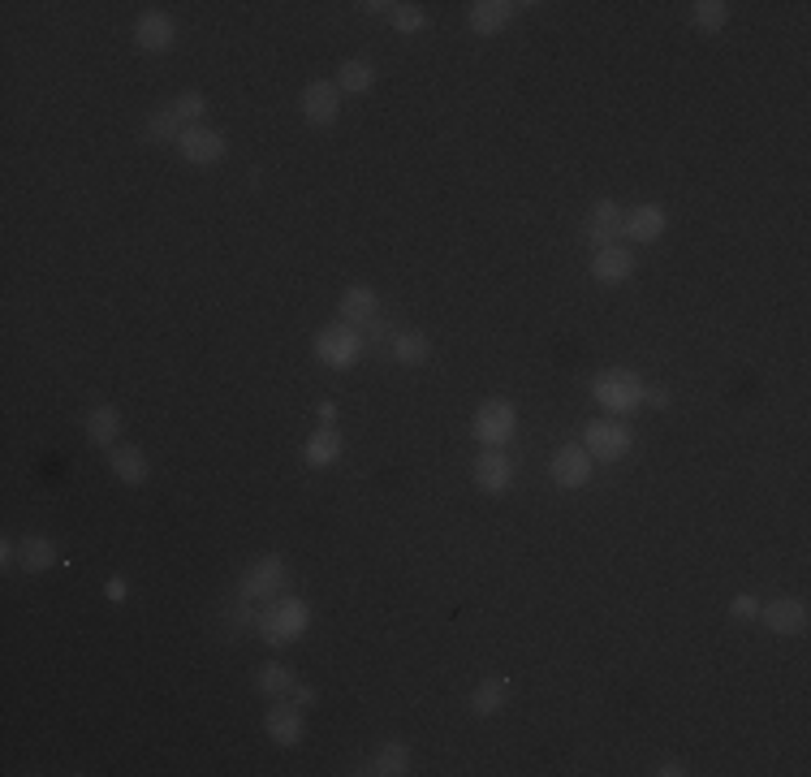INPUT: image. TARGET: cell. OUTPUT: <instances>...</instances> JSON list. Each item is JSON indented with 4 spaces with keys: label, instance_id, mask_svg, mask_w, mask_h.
Here are the masks:
<instances>
[{
    "label": "cell",
    "instance_id": "83f0119b",
    "mask_svg": "<svg viewBox=\"0 0 811 777\" xmlns=\"http://www.w3.org/2000/svg\"><path fill=\"white\" fill-rule=\"evenodd\" d=\"M371 83H376V70H371L367 61H346V65L337 70V87H341V91H350V95L371 91Z\"/></svg>",
    "mask_w": 811,
    "mask_h": 777
},
{
    "label": "cell",
    "instance_id": "7402d4cb",
    "mask_svg": "<svg viewBox=\"0 0 811 777\" xmlns=\"http://www.w3.org/2000/svg\"><path fill=\"white\" fill-rule=\"evenodd\" d=\"M505 700H510V683L505 678H484L475 691H471V713L475 717H492V713H501Z\"/></svg>",
    "mask_w": 811,
    "mask_h": 777
},
{
    "label": "cell",
    "instance_id": "7a4b0ae2",
    "mask_svg": "<svg viewBox=\"0 0 811 777\" xmlns=\"http://www.w3.org/2000/svg\"><path fill=\"white\" fill-rule=\"evenodd\" d=\"M643 380L626 367H613V372H600L596 376V402H604L613 415H630L635 406H643Z\"/></svg>",
    "mask_w": 811,
    "mask_h": 777
},
{
    "label": "cell",
    "instance_id": "30bf717a",
    "mask_svg": "<svg viewBox=\"0 0 811 777\" xmlns=\"http://www.w3.org/2000/svg\"><path fill=\"white\" fill-rule=\"evenodd\" d=\"M264 730H268V739H272V743H281V747H298V743H302V734H307V726H302V704H290V700L281 695V700L268 708Z\"/></svg>",
    "mask_w": 811,
    "mask_h": 777
},
{
    "label": "cell",
    "instance_id": "4dcf8cb0",
    "mask_svg": "<svg viewBox=\"0 0 811 777\" xmlns=\"http://www.w3.org/2000/svg\"><path fill=\"white\" fill-rule=\"evenodd\" d=\"M423 22H428V18H423V9H419V5H397V9H393V26H397L402 35L423 31Z\"/></svg>",
    "mask_w": 811,
    "mask_h": 777
},
{
    "label": "cell",
    "instance_id": "e0dca14e",
    "mask_svg": "<svg viewBox=\"0 0 811 777\" xmlns=\"http://www.w3.org/2000/svg\"><path fill=\"white\" fill-rule=\"evenodd\" d=\"M108 467H113L117 480H121V484H130V488L147 484V475H151L147 458H143V449H134V445H117L113 454H108Z\"/></svg>",
    "mask_w": 811,
    "mask_h": 777
},
{
    "label": "cell",
    "instance_id": "7c38bea8",
    "mask_svg": "<svg viewBox=\"0 0 811 777\" xmlns=\"http://www.w3.org/2000/svg\"><path fill=\"white\" fill-rule=\"evenodd\" d=\"M591 462L596 458H591L583 445H561L553 454V480L561 488H583L591 480Z\"/></svg>",
    "mask_w": 811,
    "mask_h": 777
},
{
    "label": "cell",
    "instance_id": "8992f818",
    "mask_svg": "<svg viewBox=\"0 0 811 777\" xmlns=\"http://www.w3.org/2000/svg\"><path fill=\"white\" fill-rule=\"evenodd\" d=\"M630 428L626 424H613V419H600V424H587V432H583V449L591 458H626L630 454Z\"/></svg>",
    "mask_w": 811,
    "mask_h": 777
},
{
    "label": "cell",
    "instance_id": "5bb4252c",
    "mask_svg": "<svg viewBox=\"0 0 811 777\" xmlns=\"http://www.w3.org/2000/svg\"><path fill=\"white\" fill-rule=\"evenodd\" d=\"M173 35H177V26H173L169 13H143V18L134 22V44L143 52H169Z\"/></svg>",
    "mask_w": 811,
    "mask_h": 777
},
{
    "label": "cell",
    "instance_id": "ac0fdd59",
    "mask_svg": "<svg viewBox=\"0 0 811 777\" xmlns=\"http://www.w3.org/2000/svg\"><path fill=\"white\" fill-rule=\"evenodd\" d=\"M665 234V208L661 203H643V208H635L626 216V238L635 242H656Z\"/></svg>",
    "mask_w": 811,
    "mask_h": 777
},
{
    "label": "cell",
    "instance_id": "603a6c76",
    "mask_svg": "<svg viewBox=\"0 0 811 777\" xmlns=\"http://www.w3.org/2000/svg\"><path fill=\"white\" fill-rule=\"evenodd\" d=\"M359 773H376V777H402L410 773V752H406V743H384L376 756H371V765L359 769Z\"/></svg>",
    "mask_w": 811,
    "mask_h": 777
},
{
    "label": "cell",
    "instance_id": "4fadbf2b",
    "mask_svg": "<svg viewBox=\"0 0 811 777\" xmlns=\"http://www.w3.org/2000/svg\"><path fill=\"white\" fill-rule=\"evenodd\" d=\"M475 484L484 488V493H505V488L514 484L510 454H501V449H484V454L475 458Z\"/></svg>",
    "mask_w": 811,
    "mask_h": 777
},
{
    "label": "cell",
    "instance_id": "836d02e7",
    "mask_svg": "<svg viewBox=\"0 0 811 777\" xmlns=\"http://www.w3.org/2000/svg\"><path fill=\"white\" fill-rule=\"evenodd\" d=\"M643 402H652V406H661V411H665V406H669V389H665V385L643 389Z\"/></svg>",
    "mask_w": 811,
    "mask_h": 777
},
{
    "label": "cell",
    "instance_id": "d4e9b609",
    "mask_svg": "<svg viewBox=\"0 0 811 777\" xmlns=\"http://www.w3.org/2000/svg\"><path fill=\"white\" fill-rule=\"evenodd\" d=\"M428 354H432V342H428V333H397L393 337V359L397 363H406V367H419V363H428Z\"/></svg>",
    "mask_w": 811,
    "mask_h": 777
},
{
    "label": "cell",
    "instance_id": "ffe728a7",
    "mask_svg": "<svg viewBox=\"0 0 811 777\" xmlns=\"http://www.w3.org/2000/svg\"><path fill=\"white\" fill-rule=\"evenodd\" d=\"M376 311H380V303L367 285H350V290L341 294V324H371Z\"/></svg>",
    "mask_w": 811,
    "mask_h": 777
},
{
    "label": "cell",
    "instance_id": "4316f807",
    "mask_svg": "<svg viewBox=\"0 0 811 777\" xmlns=\"http://www.w3.org/2000/svg\"><path fill=\"white\" fill-rule=\"evenodd\" d=\"M186 126L177 121V113H173V104L169 108H156V113L147 117V139L151 143H177V134H182Z\"/></svg>",
    "mask_w": 811,
    "mask_h": 777
},
{
    "label": "cell",
    "instance_id": "8fae6325",
    "mask_svg": "<svg viewBox=\"0 0 811 777\" xmlns=\"http://www.w3.org/2000/svg\"><path fill=\"white\" fill-rule=\"evenodd\" d=\"M760 618H764V626L773 635H803L807 631V605L799 601V596H781V601L764 605Z\"/></svg>",
    "mask_w": 811,
    "mask_h": 777
},
{
    "label": "cell",
    "instance_id": "3957f363",
    "mask_svg": "<svg viewBox=\"0 0 811 777\" xmlns=\"http://www.w3.org/2000/svg\"><path fill=\"white\" fill-rule=\"evenodd\" d=\"M315 354H320L324 367H354V359L363 354V342L354 333V324H328V329L315 337Z\"/></svg>",
    "mask_w": 811,
    "mask_h": 777
},
{
    "label": "cell",
    "instance_id": "d6986e66",
    "mask_svg": "<svg viewBox=\"0 0 811 777\" xmlns=\"http://www.w3.org/2000/svg\"><path fill=\"white\" fill-rule=\"evenodd\" d=\"M341 449H346L341 445V432L333 424H324V428H315L307 436V449H302V454H307L311 467H333V462L341 458Z\"/></svg>",
    "mask_w": 811,
    "mask_h": 777
},
{
    "label": "cell",
    "instance_id": "8d00e7d4",
    "mask_svg": "<svg viewBox=\"0 0 811 777\" xmlns=\"http://www.w3.org/2000/svg\"><path fill=\"white\" fill-rule=\"evenodd\" d=\"M359 9L376 13V18H380V13H389V18H393V9H397V5H389V0H367V5H359Z\"/></svg>",
    "mask_w": 811,
    "mask_h": 777
},
{
    "label": "cell",
    "instance_id": "74e56055",
    "mask_svg": "<svg viewBox=\"0 0 811 777\" xmlns=\"http://www.w3.org/2000/svg\"><path fill=\"white\" fill-rule=\"evenodd\" d=\"M320 419H324V424H333V419H337V402H320Z\"/></svg>",
    "mask_w": 811,
    "mask_h": 777
},
{
    "label": "cell",
    "instance_id": "2e32d148",
    "mask_svg": "<svg viewBox=\"0 0 811 777\" xmlns=\"http://www.w3.org/2000/svg\"><path fill=\"white\" fill-rule=\"evenodd\" d=\"M514 13H518V5H510V0H479V5H471V31L497 35L514 22Z\"/></svg>",
    "mask_w": 811,
    "mask_h": 777
},
{
    "label": "cell",
    "instance_id": "d590c367",
    "mask_svg": "<svg viewBox=\"0 0 811 777\" xmlns=\"http://www.w3.org/2000/svg\"><path fill=\"white\" fill-rule=\"evenodd\" d=\"M656 773H661V777H682V773H691V769H686L682 760H665V765L656 769Z\"/></svg>",
    "mask_w": 811,
    "mask_h": 777
},
{
    "label": "cell",
    "instance_id": "d6a6232c",
    "mask_svg": "<svg viewBox=\"0 0 811 777\" xmlns=\"http://www.w3.org/2000/svg\"><path fill=\"white\" fill-rule=\"evenodd\" d=\"M104 592H108V601H113V605H121V601H126V592H130V588H126V579H121V575H113V579H108V588H104Z\"/></svg>",
    "mask_w": 811,
    "mask_h": 777
},
{
    "label": "cell",
    "instance_id": "52a82bcc",
    "mask_svg": "<svg viewBox=\"0 0 811 777\" xmlns=\"http://www.w3.org/2000/svg\"><path fill=\"white\" fill-rule=\"evenodd\" d=\"M177 152L190 165H216V160H225V134L208 126H186L177 134Z\"/></svg>",
    "mask_w": 811,
    "mask_h": 777
},
{
    "label": "cell",
    "instance_id": "5b68a950",
    "mask_svg": "<svg viewBox=\"0 0 811 777\" xmlns=\"http://www.w3.org/2000/svg\"><path fill=\"white\" fill-rule=\"evenodd\" d=\"M626 234V212L617 208L613 199H600L596 208L587 212V221H583V238L591 242V247H617V238Z\"/></svg>",
    "mask_w": 811,
    "mask_h": 777
},
{
    "label": "cell",
    "instance_id": "44dd1931",
    "mask_svg": "<svg viewBox=\"0 0 811 777\" xmlns=\"http://www.w3.org/2000/svg\"><path fill=\"white\" fill-rule=\"evenodd\" d=\"M52 562H57V540H48V536H26V540L18 544V566L31 570V575L48 570Z\"/></svg>",
    "mask_w": 811,
    "mask_h": 777
},
{
    "label": "cell",
    "instance_id": "1f68e13d",
    "mask_svg": "<svg viewBox=\"0 0 811 777\" xmlns=\"http://www.w3.org/2000/svg\"><path fill=\"white\" fill-rule=\"evenodd\" d=\"M730 613H734V618H755V613H760V605H755V596H734Z\"/></svg>",
    "mask_w": 811,
    "mask_h": 777
},
{
    "label": "cell",
    "instance_id": "f1b7e54d",
    "mask_svg": "<svg viewBox=\"0 0 811 777\" xmlns=\"http://www.w3.org/2000/svg\"><path fill=\"white\" fill-rule=\"evenodd\" d=\"M173 113H177V121L182 126H203V113H208V100H203L199 91H182L173 100Z\"/></svg>",
    "mask_w": 811,
    "mask_h": 777
},
{
    "label": "cell",
    "instance_id": "f546056e",
    "mask_svg": "<svg viewBox=\"0 0 811 777\" xmlns=\"http://www.w3.org/2000/svg\"><path fill=\"white\" fill-rule=\"evenodd\" d=\"M725 18H730V5H725V0H699V5H695V26H699V31H721V26H725Z\"/></svg>",
    "mask_w": 811,
    "mask_h": 777
},
{
    "label": "cell",
    "instance_id": "ba28073f",
    "mask_svg": "<svg viewBox=\"0 0 811 777\" xmlns=\"http://www.w3.org/2000/svg\"><path fill=\"white\" fill-rule=\"evenodd\" d=\"M285 588V566L281 557H264V562H255L251 570L242 575L238 583V601H259V596H277Z\"/></svg>",
    "mask_w": 811,
    "mask_h": 777
},
{
    "label": "cell",
    "instance_id": "6da1fadb",
    "mask_svg": "<svg viewBox=\"0 0 811 777\" xmlns=\"http://www.w3.org/2000/svg\"><path fill=\"white\" fill-rule=\"evenodd\" d=\"M307 622H311L307 601H298V596H277V601L259 613V635H264L272 648H285V644H294V639H302Z\"/></svg>",
    "mask_w": 811,
    "mask_h": 777
},
{
    "label": "cell",
    "instance_id": "e575fe53",
    "mask_svg": "<svg viewBox=\"0 0 811 777\" xmlns=\"http://www.w3.org/2000/svg\"><path fill=\"white\" fill-rule=\"evenodd\" d=\"M294 704H302V708H311V704H315V687H307V683H298V687H294Z\"/></svg>",
    "mask_w": 811,
    "mask_h": 777
},
{
    "label": "cell",
    "instance_id": "277c9868",
    "mask_svg": "<svg viewBox=\"0 0 811 777\" xmlns=\"http://www.w3.org/2000/svg\"><path fill=\"white\" fill-rule=\"evenodd\" d=\"M514 428H518V411H514L510 402H501V398H492V402H484L475 411V436L484 445H492V449L510 441Z\"/></svg>",
    "mask_w": 811,
    "mask_h": 777
},
{
    "label": "cell",
    "instance_id": "9a60e30c",
    "mask_svg": "<svg viewBox=\"0 0 811 777\" xmlns=\"http://www.w3.org/2000/svg\"><path fill=\"white\" fill-rule=\"evenodd\" d=\"M630 272H635V255H630L622 242H617V247H600L596 259H591V277L604 281V285H622Z\"/></svg>",
    "mask_w": 811,
    "mask_h": 777
},
{
    "label": "cell",
    "instance_id": "484cf974",
    "mask_svg": "<svg viewBox=\"0 0 811 777\" xmlns=\"http://www.w3.org/2000/svg\"><path fill=\"white\" fill-rule=\"evenodd\" d=\"M255 687L264 691L268 700H281V695H294L298 678L285 670V665H264V670H259V678H255Z\"/></svg>",
    "mask_w": 811,
    "mask_h": 777
},
{
    "label": "cell",
    "instance_id": "9c48e42d",
    "mask_svg": "<svg viewBox=\"0 0 811 777\" xmlns=\"http://www.w3.org/2000/svg\"><path fill=\"white\" fill-rule=\"evenodd\" d=\"M337 113H341V87L337 83H307L302 91V117L311 121V126H337Z\"/></svg>",
    "mask_w": 811,
    "mask_h": 777
},
{
    "label": "cell",
    "instance_id": "cb8c5ba5",
    "mask_svg": "<svg viewBox=\"0 0 811 777\" xmlns=\"http://www.w3.org/2000/svg\"><path fill=\"white\" fill-rule=\"evenodd\" d=\"M117 432H121V411H117V406H95V411L87 415L91 445H113Z\"/></svg>",
    "mask_w": 811,
    "mask_h": 777
}]
</instances>
